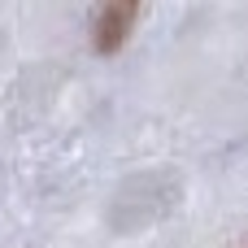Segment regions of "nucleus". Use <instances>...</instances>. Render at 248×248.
<instances>
[{
    "instance_id": "f257e3e1",
    "label": "nucleus",
    "mask_w": 248,
    "mask_h": 248,
    "mask_svg": "<svg viewBox=\"0 0 248 248\" xmlns=\"http://www.w3.org/2000/svg\"><path fill=\"white\" fill-rule=\"evenodd\" d=\"M131 17H135V4L118 0V4H105L100 17H96V48L100 52H118L126 31H131Z\"/></svg>"
}]
</instances>
